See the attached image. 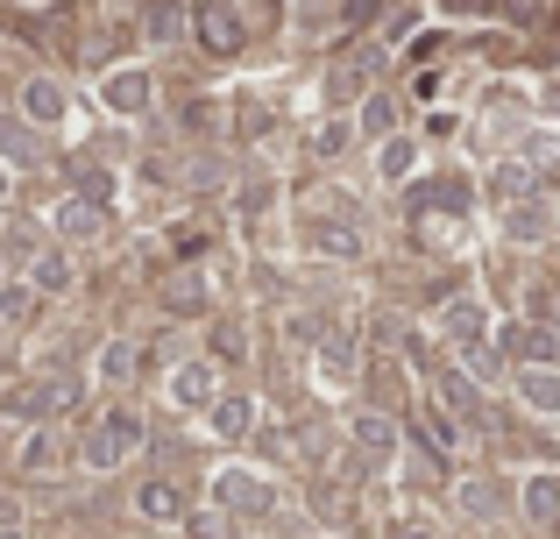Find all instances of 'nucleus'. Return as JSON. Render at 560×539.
<instances>
[{"label":"nucleus","mask_w":560,"mask_h":539,"mask_svg":"<svg viewBox=\"0 0 560 539\" xmlns=\"http://www.w3.org/2000/svg\"><path fill=\"white\" fill-rule=\"evenodd\" d=\"M454 497H462V512H468V518H497V490H490V483H462Z\"/></svg>","instance_id":"2f4dec72"},{"label":"nucleus","mask_w":560,"mask_h":539,"mask_svg":"<svg viewBox=\"0 0 560 539\" xmlns=\"http://www.w3.org/2000/svg\"><path fill=\"white\" fill-rule=\"evenodd\" d=\"M136 362H142V348L128 341V333L100 348V376H107V384H128V376H136Z\"/></svg>","instance_id":"b1692460"},{"label":"nucleus","mask_w":560,"mask_h":539,"mask_svg":"<svg viewBox=\"0 0 560 539\" xmlns=\"http://www.w3.org/2000/svg\"><path fill=\"white\" fill-rule=\"evenodd\" d=\"M107 107L114 114H142L150 107V71H114L107 79Z\"/></svg>","instance_id":"6ab92c4d"},{"label":"nucleus","mask_w":560,"mask_h":539,"mask_svg":"<svg viewBox=\"0 0 560 539\" xmlns=\"http://www.w3.org/2000/svg\"><path fill=\"white\" fill-rule=\"evenodd\" d=\"M362 136L370 142H383V136H397V99H362Z\"/></svg>","instance_id":"c85d7f7f"},{"label":"nucleus","mask_w":560,"mask_h":539,"mask_svg":"<svg viewBox=\"0 0 560 539\" xmlns=\"http://www.w3.org/2000/svg\"><path fill=\"white\" fill-rule=\"evenodd\" d=\"M142 28H150L156 43H178L185 28H191V14L178 8V0H150V22H142Z\"/></svg>","instance_id":"393cba45"},{"label":"nucleus","mask_w":560,"mask_h":539,"mask_svg":"<svg viewBox=\"0 0 560 539\" xmlns=\"http://www.w3.org/2000/svg\"><path fill=\"white\" fill-rule=\"evenodd\" d=\"M518 398H525V412L560 419V370H518Z\"/></svg>","instance_id":"f3484780"},{"label":"nucleus","mask_w":560,"mask_h":539,"mask_svg":"<svg viewBox=\"0 0 560 539\" xmlns=\"http://www.w3.org/2000/svg\"><path fill=\"white\" fill-rule=\"evenodd\" d=\"M319 370H327L334 384H355V333H348V327H327V341H319Z\"/></svg>","instance_id":"dca6fc26"},{"label":"nucleus","mask_w":560,"mask_h":539,"mask_svg":"<svg viewBox=\"0 0 560 539\" xmlns=\"http://www.w3.org/2000/svg\"><path fill=\"white\" fill-rule=\"evenodd\" d=\"M547 114H560V79H553V85H547Z\"/></svg>","instance_id":"c9c22d12"},{"label":"nucleus","mask_w":560,"mask_h":539,"mask_svg":"<svg viewBox=\"0 0 560 539\" xmlns=\"http://www.w3.org/2000/svg\"><path fill=\"white\" fill-rule=\"evenodd\" d=\"M405 426H411V441H419V447H425V455H433V461L462 447V419H454V412H440V398L411 405V419H405Z\"/></svg>","instance_id":"20e7f679"},{"label":"nucleus","mask_w":560,"mask_h":539,"mask_svg":"<svg viewBox=\"0 0 560 539\" xmlns=\"http://www.w3.org/2000/svg\"><path fill=\"white\" fill-rule=\"evenodd\" d=\"M213 398H220V370H213V362H178V370H171V405L206 412Z\"/></svg>","instance_id":"6e6552de"},{"label":"nucleus","mask_w":560,"mask_h":539,"mask_svg":"<svg viewBox=\"0 0 560 539\" xmlns=\"http://www.w3.org/2000/svg\"><path fill=\"white\" fill-rule=\"evenodd\" d=\"M191 36H199L213 57H234V50L248 43L242 8H234V0H199V8H191Z\"/></svg>","instance_id":"7ed1b4c3"},{"label":"nucleus","mask_w":560,"mask_h":539,"mask_svg":"<svg viewBox=\"0 0 560 539\" xmlns=\"http://www.w3.org/2000/svg\"><path fill=\"white\" fill-rule=\"evenodd\" d=\"M490 192L504 199V207H518V199H533V164H525V156H511V164H497V171H490Z\"/></svg>","instance_id":"412c9836"},{"label":"nucleus","mask_w":560,"mask_h":539,"mask_svg":"<svg viewBox=\"0 0 560 539\" xmlns=\"http://www.w3.org/2000/svg\"><path fill=\"white\" fill-rule=\"evenodd\" d=\"M136 447H142V419H136V412H121V405H114V412L100 419L93 433H85L79 461H85V469H93V476H107V469H121V461L136 455Z\"/></svg>","instance_id":"f257e3e1"},{"label":"nucleus","mask_w":560,"mask_h":539,"mask_svg":"<svg viewBox=\"0 0 560 539\" xmlns=\"http://www.w3.org/2000/svg\"><path fill=\"white\" fill-rule=\"evenodd\" d=\"M348 136H355L348 121H327V128L313 136V150H319V156H341V150H348Z\"/></svg>","instance_id":"473e14b6"},{"label":"nucleus","mask_w":560,"mask_h":539,"mask_svg":"<svg viewBox=\"0 0 560 539\" xmlns=\"http://www.w3.org/2000/svg\"><path fill=\"white\" fill-rule=\"evenodd\" d=\"M462 376H468V384H497V348L490 341L462 348Z\"/></svg>","instance_id":"c756f323"},{"label":"nucleus","mask_w":560,"mask_h":539,"mask_svg":"<svg viewBox=\"0 0 560 539\" xmlns=\"http://www.w3.org/2000/svg\"><path fill=\"white\" fill-rule=\"evenodd\" d=\"M553 227H560V207H553V199H518V207H504V235L518 242V249L553 242Z\"/></svg>","instance_id":"39448f33"},{"label":"nucleus","mask_w":560,"mask_h":539,"mask_svg":"<svg viewBox=\"0 0 560 539\" xmlns=\"http://www.w3.org/2000/svg\"><path fill=\"white\" fill-rule=\"evenodd\" d=\"M28 305H36V291H28V284H0V327H22Z\"/></svg>","instance_id":"7c9ffc66"},{"label":"nucleus","mask_w":560,"mask_h":539,"mask_svg":"<svg viewBox=\"0 0 560 539\" xmlns=\"http://www.w3.org/2000/svg\"><path fill=\"white\" fill-rule=\"evenodd\" d=\"M136 518H150V526H178V518H185V497H178V483L150 476V483L136 490Z\"/></svg>","instance_id":"f8f14e48"},{"label":"nucleus","mask_w":560,"mask_h":539,"mask_svg":"<svg viewBox=\"0 0 560 539\" xmlns=\"http://www.w3.org/2000/svg\"><path fill=\"white\" fill-rule=\"evenodd\" d=\"M50 227H57L65 242H100V227H107V207H93V199H79V192H71L65 207L50 213Z\"/></svg>","instance_id":"9b49d317"},{"label":"nucleus","mask_w":560,"mask_h":539,"mask_svg":"<svg viewBox=\"0 0 560 539\" xmlns=\"http://www.w3.org/2000/svg\"><path fill=\"white\" fill-rule=\"evenodd\" d=\"M525 518H533V526H553L560 532V476H525Z\"/></svg>","instance_id":"4468645a"},{"label":"nucleus","mask_w":560,"mask_h":539,"mask_svg":"<svg viewBox=\"0 0 560 539\" xmlns=\"http://www.w3.org/2000/svg\"><path fill=\"white\" fill-rule=\"evenodd\" d=\"M0 156H8V164H22V171H28V164H43V136L0 114Z\"/></svg>","instance_id":"aec40b11"},{"label":"nucleus","mask_w":560,"mask_h":539,"mask_svg":"<svg viewBox=\"0 0 560 539\" xmlns=\"http://www.w3.org/2000/svg\"><path fill=\"white\" fill-rule=\"evenodd\" d=\"M313 249L319 256H362L370 235H362V227H313Z\"/></svg>","instance_id":"bb28decb"},{"label":"nucleus","mask_w":560,"mask_h":539,"mask_svg":"<svg viewBox=\"0 0 560 539\" xmlns=\"http://www.w3.org/2000/svg\"><path fill=\"white\" fill-rule=\"evenodd\" d=\"M206 419H213L220 441H248V426H256V405H248L242 390H220V398L206 405Z\"/></svg>","instance_id":"ddd939ff"},{"label":"nucleus","mask_w":560,"mask_h":539,"mask_svg":"<svg viewBox=\"0 0 560 539\" xmlns=\"http://www.w3.org/2000/svg\"><path fill=\"white\" fill-rule=\"evenodd\" d=\"M383 539H440V532H433V526H419V518H405V526H390Z\"/></svg>","instance_id":"f704fd0d"},{"label":"nucleus","mask_w":560,"mask_h":539,"mask_svg":"<svg viewBox=\"0 0 560 539\" xmlns=\"http://www.w3.org/2000/svg\"><path fill=\"white\" fill-rule=\"evenodd\" d=\"M376 171H383V185H405L411 171H419V150H411V136H383V142H376Z\"/></svg>","instance_id":"a211bd4d"},{"label":"nucleus","mask_w":560,"mask_h":539,"mask_svg":"<svg viewBox=\"0 0 560 539\" xmlns=\"http://www.w3.org/2000/svg\"><path fill=\"white\" fill-rule=\"evenodd\" d=\"M0 539H22V532H14V526H0Z\"/></svg>","instance_id":"e433bc0d"},{"label":"nucleus","mask_w":560,"mask_h":539,"mask_svg":"<svg viewBox=\"0 0 560 539\" xmlns=\"http://www.w3.org/2000/svg\"><path fill=\"white\" fill-rule=\"evenodd\" d=\"M213 504H220V518H270L277 512V483L256 476V469H220L213 476Z\"/></svg>","instance_id":"f03ea898"},{"label":"nucleus","mask_w":560,"mask_h":539,"mask_svg":"<svg viewBox=\"0 0 560 539\" xmlns=\"http://www.w3.org/2000/svg\"><path fill=\"white\" fill-rule=\"evenodd\" d=\"M553 313H560V298H553Z\"/></svg>","instance_id":"4c0bfd02"},{"label":"nucleus","mask_w":560,"mask_h":539,"mask_svg":"<svg viewBox=\"0 0 560 539\" xmlns=\"http://www.w3.org/2000/svg\"><path fill=\"white\" fill-rule=\"evenodd\" d=\"M370 71H376V50H370V57H355V65H341V71L327 79V107H348V99L370 85Z\"/></svg>","instance_id":"4be33fe9"},{"label":"nucleus","mask_w":560,"mask_h":539,"mask_svg":"<svg viewBox=\"0 0 560 539\" xmlns=\"http://www.w3.org/2000/svg\"><path fill=\"white\" fill-rule=\"evenodd\" d=\"M348 433H355L362 455H390V447H397V419L390 412H355V419H348Z\"/></svg>","instance_id":"2eb2a0df"},{"label":"nucleus","mask_w":560,"mask_h":539,"mask_svg":"<svg viewBox=\"0 0 560 539\" xmlns=\"http://www.w3.org/2000/svg\"><path fill=\"white\" fill-rule=\"evenodd\" d=\"M71 398H79L71 384H14L8 398H0V412H8V419H36V426H50V412H57V405H71Z\"/></svg>","instance_id":"423d86ee"},{"label":"nucleus","mask_w":560,"mask_h":539,"mask_svg":"<svg viewBox=\"0 0 560 539\" xmlns=\"http://www.w3.org/2000/svg\"><path fill=\"white\" fill-rule=\"evenodd\" d=\"M65 114H71V99H65V85H57V79H28L22 85V121L28 128H57Z\"/></svg>","instance_id":"9d476101"},{"label":"nucleus","mask_w":560,"mask_h":539,"mask_svg":"<svg viewBox=\"0 0 560 539\" xmlns=\"http://www.w3.org/2000/svg\"><path fill=\"white\" fill-rule=\"evenodd\" d=\"M191 539H234V526H228V518H191Z\"/></svg>","instance_id":"72a5a7b5"},{"label":"nucleus","mask_w":560,"mask_h":539,"mask_svg":"<svg viewBox=\"0 0 560 539\" xmlns=\"http://www.w3.org/2000/svg\"><path fill=\"white\" fill-rule=\"evenodd\" d=\"M57 447H65V441H57V426H36V433L22 441V469H28V476H50L57 461H65Z\"/></svg>","instance_id":"5701e85b"},{"label":"nucleus","mask_w":560,"mask_h":539,"mask_svg":"<svg viewBox=\"0 0 560 539\" xmlns=\"http://www.w3.org/2000/svg\"><path fill=\"white\" fill-rule=\"evenodd\" d=\"M504 341H511V355H518V370H560V327H533V319H525Z\"/></svg>","instance_id":"1a4fd4ad"},{"label":"nucleus","mask_w":560,"mask_h":539,"mask_svg":"<svg viewBox=\"0 0 560 539\" xmlns=\"http://www.w3.org/2000/svg\"><path fill=\"white\" fill-rule=\"evenodd\" d=\"M164 313H206V284L199 277H171L164 284Z\"/></svg>","instance_id":"cd10ccee"},{"label":"nucleus","mask_w":560,"mask_h":539,"mask_svg":"<svg viewBox=\"0 0 560 539\" xmlns=\"http://www.w3.org/2000/svg\"><path fill=\"white\" fill-rule=\"evenodd\" d=\"M28 291H50V298H57V291H71V263H65V256H36V263H28Z\"/></svg>","instance_id":"a878e982"},{"label":"nucleus","mask_w":560,"mask_h":539,"mask_svg":"<svg viewBox=\"0 0 560 539\" xmlns=\"http://www.w3.org/2000/svg\"><path fill=\"white\" fill-rule=\"evenodd\" d=\"M440 333H447V348H476L482 333H490V305L482 298H447L440 305Z\"/></svg>","instance_id":"0eeeda50"}]
</instances>
